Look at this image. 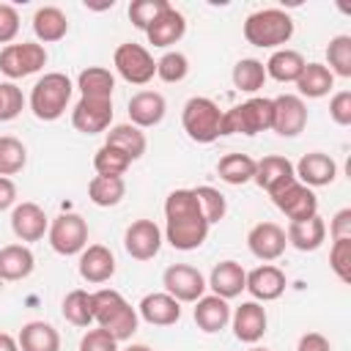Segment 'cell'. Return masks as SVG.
<instances>
[{"label":"cell","mask_w":351,"mask_h":351,"mask_svg":"<svg viewBox=\"0 0 351 351\" xmlns=\"http://www.w3.org/2000/svg\"><path fill=\"white\" fill-rule=\"evenodd\" d=\"M74 85L63 71H49L41 80H36L33 90H30V110L38 121H58L69 101H71Z\"/></svg>","instance_id":"obj_4"},{"label":"cell","mask_w":351,"mask_h":351,"mask_svg":"<svg viewBox=\"0 0 351 351\" xmlns=\"http://www.w3.org/2000/svg\"><path fill=\"white\" fill-rule=\"evenodd\" d=\"M274 206L291 219V222H302V219H310L318 214V197L310 186L299 184V181H291L288 186H282L277 195H271Z\"/></svg>","instance_id":"obj_13"},{"label":"cell","mask_w":351,"mask_h":351,"mask_svg":"<svg viewBox=\"0 0 351 351\" xmlns=\"http://www.w3.org/2000/svg\"><path fill=\"white\" fill-rule=\"evenodd\" d=\"M285 271L274 263H263V266H255L252 271H247V285L244 291H250L252 302H274L285 293Z\"/></svg>","instance_id":"obj_18"},{"label":"cell","mask_w":351,"mask_h":351,"mask_svg":"<svg viewBox=\"0 0 351 351\" xmlns=\"http://www.w3.org/2000/svg\"><path fill=\"white\" fill-rule=\"evenodd\" d=\"M247 247L250 252L263 261V263H271L277 258H282L285 247H288V239H285V228H280L277 222H258L250 228L247 233Z\"/></svg>","instance_id":"obj_15"},{"label":"cell","mask_w":351,"mask_h":351,"mask_svg":"<svg viewBox=\"0 0 351 351\" xmlns=\"http://www.w3.org/2000/svg\"><path fill=\"white\" fill-rule=\"evenodd\" d=\"M230 324H233L236 340L255 346V343L266 335L269 315H266V307H263L261 302H241V304L230 313Z\"/></svg>","instance_id":"obj_17"},{"label":"cell","mask_w":351,"mask_h":351,"mask_svg":"<svg viewBox=\"0 0 351 351\" xmlns=\"http://www.w3.org/2000/svg\"><path fill=\"white\" fill-rule=\"evenodd\" d=\"M296 351H332V343L321 332H304L296 343Z\"/></svg>","instance_id":"obj_51"},{"label":"cell","mask_w":351,"mask_h":351,"mask_svg":"<svg viewBox=\"0 0 351 351\" xmlns=\"http://www.w3.org/2000/svg\"><path fill=\"white\" fill-rule=\"evenodd\" d=\"M165 239L170 247L189 252L197 250L208 236V222L197 206L195 189H173L165 200Z\"/></svg>","instance_id":"obj_1"},{"label":"cell","mask_w":351,"mask_h":351,"mask_svg":"<svg viewBox=\"0 0 351 351\" xmlns=\"http://www.w3.org/2000/svg\"><path fill=\"white\" fill-rule=\"evenodd\" d=\"M329 269L340 282H351V239H332Z\"/></svg>","instance_id":"obj_45"},{"label":"cell","mask_w":351,"mask_h":351,"mask_svg":"<svg viewBox=\"0 0 351 351\" xmlns=\"http://www.w3.org/2000/svg\"><path fill=\"white\" fill-rule=\"evenodd\" d=\"M80 351H121V348H118V340L110 332L96 326V329H88L80 337Z\"/></svg>","instance_id":"obj_47"},{"label":"cell","mask_w":351,"mask_h":351,"mask_svg":"<svg viewBox=\"0 0 351 351\" xmlns=\"http://www.w3.org/2000/svg\"><path fill=\"white\" fill-rule=\"evenodd\" d=\"M329 236L332 239H351V208H340L329 219Z\"/></svg>","instance_id":"obj_50"},{"label":"cell","mask_w":351,"mask_h":351,"mask_svg":"<svg viewBox=\"0 0 351 351\" xmlns=\"http://www.w3.org/2000/svg\"><path fill=\"white\" fill-rule=\"evenodd\" d=\"M184 33H186V19H184V14H181L178 8H173V5H167V8L151 22V27L145 30L148 44L162 47V49L178 44V41L184 38Z\"/></svg>","instance_id":"obj_24"},{"label":"cell","mask_w":351,"mask_h":351,"mask_svg":"<svg viewBox=\"0 0 351 351\" xmlns=\"http://www.w3.org/2000/svg\"><path fill=\"white\" fill-rule=\"evenodd\" d=\"M112 66H115V71L129 85H148L156 77V60H154V55L143 44H134V41H126V44L115 47Z\"/></svg>","instance_id":"obj_8"},{"label":"cell","mask_w":351,"mask_h":351,"mask_svg":"<svg viewBox=\"0 0 351 351\" xmlns=\"http://www.w3.org/2000/svg\"><path fill=\"white\" fill-rule=\"evenodd\" d=\"M293 173H296V181L315 189V186H329L335 178H337V165L329 154L324 151H310L304 154L296 165H293Z\"/></svg>","instance_id":"obj_19"},{"label":"cell","mask_w":351,"mask_h":351,"mask_svg":"<svg viewBox=\"0 0 351 351\" xmlns=\"http://www.w3.org/2000/svg\"><path fill=\"white\" fill-rule=\"evenodd\" d=\"M123 351H154V348H148V346H143V343H132V346H126Z\"/></svg>","instance_id":"obj_54"},{"label":"cell","mask_w":351,"mask_h":351,"mask_svg":"<svg viewBox=\"0 0 351 351\" xmlns=\"http://www.w3.org/2000/svg\"><path fill=\"white\" fill-rule=\"evenodd\" d=\"M112 99H88L80 96V101L71 110V126L82 134H101L112 123Z\"/></svg>","instance_id":"obj_11"},{"label":"cell","mask_w":351,"mask_h":351,"mask_svg":"<svg viewBox=\"0 0 351 351\" xmlns=\"http://www.w3.org/2000/svg\"><path fill=\"white\" fill-rule=\"evenodd\" d=\"M107 145H112V148H118V151H123L132 162L134 159H140L143 154H145V148H148V140H145V132L143 129H137L134 123H115V126H110V132H107V140H104Z\"/></svg>","instance_id":"obj_33"},{"label":"cell","mask_w":351,"mask_h":351,"mask_svg":"<svg viewBox=\"0 0 351 351\" xmlns=\"http://www.w3.org/2000/svg\"><path fill=\"white\" fill-rule=\"evenodd\" d=\"M192 318H195L197 329L206 332V335L222 332V329L230 324V307H228V299H219V296H214V293L200 296V299L195 302Z\"/></svg>","instance_id":"obj_26"},{"label":"cell","mask_w":351,"mask_h":351,"mask_svg":"<svg viewBox=\"0 0 351 351\" xmlns=\"http://www.w3.org/2000/svg\"><path fill=\"white\" fill-rule=\"evenodd\" d=\"M329 118L337 126H351V90H337L329 101Z\"/></svg>","instance_id":"obj_49"},{"label":"cell","mask_w":351,"mask_h":351,"mask_svg":"<svg viewBox=\"0 0 351 351\" xmlns=\"http://www.w3.org/2000/svg\"><path fill=\"white\" fill-rule=\"evenodd\" d=\"M206 285H208V288L214 291V296H219V299H236V296H241V291H244V285H247V271H244V266L236 263V261H219V263L211 269Z\"/></svg>","instance_id":"obj_25"},{"label":"cell","mask_w":351,"mask_h":351,"mask_svg":"<svg viewBox=\"0 0 351 351\" xmlns=\"http://www.w3.org/2000/svg\"><path fill=\"white\" fill-rule=\"evenodd\" d=\"M25 107L22 88L16 82H0V121H14Z\"/></svg>","instance_id":"obj_46"},{"label":"cell","mask_w":351,"mask_h":351,"mask_svg":"<svg viewBox=\"0 0 351 351\" xmlns=\"http://www.w3.org/2000/svg\"><path fill=\"white\" fill-rule=\"evenodd\" d=\"M296 88H299V99H321L335 88V77L324 63H304Z\"/></svg>","instance_id":"obj_32"},{"label":"cell","mask_w":351,"mask_h":351,"mask_svg":"<svg viewBox=\"0 0 351 351\" xmlns=\"http://www.w3.org/2000/svg\"><path fill=\"white\" fill-rule=\"evenodd\" d=\"M33 33L38 44H55L69 33V16L58 5H41L33 14Z\"/></svg>","instance_id":"obj_29"},{"label":"cell","mask_w":351,"mask_h":351,"mask_svg":"<svg viewBox=\"0 0 351 351\" xmlns=\"http://www.w3.org/2000/svg\"><path fill=\"white\" fill-rule=\"evenodd\" d=\"M19 33V11L11 3H0V44H14Z\"/></svg>","instance_id":"obj_48"},{"label":"cell","mask_w":351,"mask_h":351,"mask_svg":"<svg viewBox=\"0 0 351 351\" xmlns=\"http://www.w3.org/2000/svg\"><path fill=\"white\" fill-rule=\"evenodd\" d=\"M250 351H269V348H263V346H252Z\"/></svg>","instance_id":"obj_55"},{"label":"cell","mask_w":351,"mask_h":351,"mask_svg":"<svg viewBox=\"0 0 351 351\" xmlns=\"http://www.w3.org/2000/svg\"><path fill=\"white\" fill-rule=\"evenodd\" d=\"M11 230L14 236L27 244V241H41L44 233L49 230V217L44 214V208L33 200H22L14 206L11 211Z\"/></svg>","instance_id":"obj_16"},{"label":"cell","mask_w":351,"mask_h":351,"mask_svg":"<svg viewBox=\"0 0 351 351\" xmlns=\"http://www.w3.org/2000/svg\"><path fill=\"white\" fill-rule=\"evenodd\" d=\"M47 239H49V247L58 252V255H80L85 247H88V222L74 214V211H66L60 217H55L49 222V230H47Z\"/></svg>","instance_id":"obj_9"},{"label":"cell","mask_w":351,"mask_h":351,"mask_svg":"<svg viewBox=\"0 0 351 351\" xmlns=\"http://www.w3.org/2000/svg\"><path fill=\"white\" fill-rule=\"evenodd\" d=\"M217 176L230 186L250 184L255 178V159L250 154H225L217 162Z\"/></svg>","instance_id":"obj_36"},{"label":"cell","mask_w":351,"mask_h":351,"mask_svg":"<svg viewBox=\"0 0 351 351\" xmlns=\"http://www.w3.org/2000/svg\"><path fill=\"white\" fill-rule=\"evenodd\" d=\"M274 104V121H271V132H277L280 137H296L304 132L307 126V104L304 99H299L296 93H280L271 99Z\"/></svg>","instance_id":"obj_12"},{"label":"cell","mask_w":351,"mask_h":351,"mask_svg":"<svg viewBox=\"0 0 351 351\" xmlns=\"http://www.w3.org/2000/svg\"><path fill=\"white\" fill-rule=\"evenodd\" d=\"M123 250L134 261H151L162 250V230L154 219H134L123 233Z\"/></svg>","instance_id":"obj_14"},{"label":"cell","mask_w":351,"mask_h":351,"mask_svg":"<svg viewBox=\"0 0 351 351\" xmlns=\"http://www.w3.org/2000/svg\"><path fill=\"white\" fill-rule=\"evenodd\" d=\"M93 324L110 332L118 343H123L132 340V335L137 332L140 315L137 307H132L115 288H99L93 291Z\"/></svg>","instance_id":"obj_2"},{"label":"cell","mask_w":351,"mask_h":351,"mask_svg":"<svg viewBox=\"0 0 351 351\" xmlns=\"http://www.w3.org/2000/svg\"><path fill=\"white\" fill-rule=\"evenodd\" d=\"M263 192L269 195H277L282 186H288L291 181H296V173H293V165L280 156V154H269L263 156L261 162H255V178H252Z\"/></svg>","instance_id":"obj_22"},{"label":"cell","mask_w":351,"mask_h":351,"mask_svg":"<svg viewBox=\"0 0 351 351\" xmlns=\"http://www.w3.org/2000/svg\"><path fill=\"white\" fill-rule=\"evenodd\" d=\"M129 165H132V159L123 154V151H118V148H112V145H101L99 151H96V156H93V167H96V176H118V178H123V173L129 170Z\"/></svg>","instance_id":"obj_41"},{"label":"cell","mask_w":351,"mask_h":351,"mask_svg":"<svg viewBox=\"0 0 351 351\" xmlns=\"http://www.w3.org/2000/svg\"><path fill=\"white\" fill-rule=\"evenodd\" d=\"M47 66V49L38 41H22L8 44L0 49V71L8 77V82L30 77Z\"/></svg>","instance_id":"obj_7"},{"label":"cell","mask_w":351,"mask_h":351,"mask_svg":"<svg viewBox=\"0 0 351 351\" xmlns=\"http://www.w3.org/2000/svg\"><path fill=\"white\" fill-rule=\"evenodd\" d=\"M77 88H80V93L88 96V99H112L115 77H112V71L104 69V66H88V69L80 71Z\"/></svg>","instance_id":"obj_34"},{"label":"cell","mask_w":351,"mask_h":351,"mask_svg":"<svg viewBox=\"0 0 351 351\" xmlns=\"http://www.w3.org/2000/svg\"><path fill=\"white\" fill-rule=\"evenodd\" d=\"M19 351H60V335L47 321H27L16 335Z\"/></svg>","instance_id":"obj_30"},{"label":"cell","mask_w":351,"mask_h":351,"mask_svg":"<svg viewBox=\"0 0 351 351\" xmlns=\"http://www.w3.org/2000/svg\"><path fill=\"white\" fill-rule=\"evenodd\" d=\"M126 195V181L118 176H93L88 184V200L99 208L118 206Z\"/></svg>","instance_id":"obj_37"},{"label":"cell","mask_w":351,"mask_h":351,"mask_svg":"<svg viewBox=\"0 0 351 351\" xmlns=\"http://www.w3.org/2000/svg\"><path fill=\"white\" fill-rule=\"evenodd\" d=\"M195 197H197V206L206 217L208 225H217L219 219H225V211H228V203H225V195L214 186H195Z\"/></svg>","instance_id":"obj_42"},{"label":"cell","mask_w":351,"mask_h":351,"mask_svg":"<svg viewBox=\"0 0 351 351\" xmlns=\"http://www.w3.org/2000/svg\"><path fill=\"white\" fill-rule=\"evenodd\" d=\"M285 239L299 252H315L326 241V222L318 214L310 217V219H302V222H288Z\"/></svg>","instance_id":"obj_28"},{"label":"cell","mask_w":351,"mask_h":351,"mask_svg":"<svg viewBox=\"0 0 351 351\" xmlns=\"http://www.w3.org/2000/svg\"><path fill=\"white\" fill-rule=\"evenodd\" d=\"M0 351H19V343L14 335L8 332H0Z\"/></svg>","instance_id":"obj_53"},{"label":"cell","mask_w":351,"mask_h":351,"mask_svg":"<svg viewBox=\"0 0 351 351\" xmlns=\"http://www.w3.org/2000/svg\"><path fill=\"white\" fill-rule=\"evenodd\" d=\"M16 206V184L5 176H0V211Z\"/></svg>","instance_id":"obj_52"},{"label":"cell","mask_w":351,"mask_h":351,"mask_svg":"<svg viewBox=\"0 0 351 351\" xmlns=\"http://www.w3.org/2000/svg\"><path fill=\"white\" fill-rule=\"evenodd\" d=\"M137 315L151 326H173L181 318V302H176L165 291L145 293L137 304Z\"/></svg>","instance_id":"obj_23"},{"label":"cell","mask_w":351,"mask_h":351,"mask_svg":"<svg viewBox=\"0 0 351 351\" xmlns=\"http://www.w3.org/2000/svg\"><path fill=\"white\" fill-rule=\"evenodd\" d=\"M186 74H189V58L178 49H167L156 60V77L162 82H181Z\"/></svg>","instance_id":"obj_43"},{"label":"cell","mask_w":351,"mask_h":351,"mask_svg":"<svg viewBox=\"0 0 351 351\" xmlns=\"http://www.w3.org/2000/svg\"><path fill=\"white\" fill-rule=\"evenodd\" d=\"M27 165V148L11 134H0V176H16Z\"/></svg>","instance_id":"obj_39"},{"label":"cell","mask_w":351,"mask_h":351,"mask_svg":"<svg viewBox=\"0 0 351 351\" xmlns=\"http://www.w3.org/2000/svg\"><path fill=\"white\" fill-rule=\"evenodd\" d=\"M274 121V104L266 96H252L230 110L222 112V134H247L255 137L261 132H269Z\"/></svg>","instance_id":"obj_5"},{"label":"cell","mask_w":351,"mask_h":351,"mask_svg":"<svg viewBox=\"0 0 351 351\" xmlns=\"http://www.w3.org/2000/svg\"><path fill=\"white\" fill-rule=\"evenodd\" d=\"M36 269L33 250L27 244H5L0 247V280L3 282H16L30 277Z\"/></svg>","instance_id":"obj_27"},{"label":"cell","mask_w":351,"mask_h":351,"mask_svg":"<svg viewBox=\"0 0 351 351\" xmlns=\"http://www.w3.org/2000/svg\"><path fill=\"white\" fill-rule=\"evenodd\" d=\"M293 36V19L282 8H261L244 19V38L261 49H280Z\"/></svg>","instance_id":"obj_3"},{"label":"cell","mask_w":351,"mask_h":351,"mask_svg":"<svg viewBox=\"0 0 351 351\" xmlns=\"http://www.w3.org/2000/svg\"><path fill=\"white\" fill-rule=\"evenodd\" d=\"M170 3L167 0H134V3H129V22L137 27V30H148L151 27V22L167 8Z\"/></svg>","instance_id":"obj_44"},{"label":"cell","mask_w":351,"mask_h":351,"mask_svg":"<svg viewBox=\"0 0 351 351\" xmlns=\"http://www.w3.org/2000/svg\"><path fill=\"white\" fill-rule=\"evenodd\" d=\"M162 285L165 293H170L176 302H197L200 296H206V277L200 274V269L189 266V263H173L165 269L162 274Z\"/></svg>","instance_id":"obj_10"},{"label":"cell","mask_w":351,"mask_h":351,"mask_svg":"<svg viewBox=\"0 0 351 351\" xmlns=\"http://www.w3.org/2000/svg\"><path fill=\"white\" fill-rule=\"evenodd\" d=\"M60 313H63V318H66L71 326L88 329V326L93 324V293H90V291H82V288L69 291V293L63 296Z\"/></svg>","instance_id":"obj_35"},{"label":"cell","mask_w":351,"mask_h":351,"mask_svg":"<svg viewBox=\"0 0 351 351\" xmlns=\"http://www.w3.org/2000/svg\"><path fill=\"white\" fill-rule=\"evenodd\" d=\"M181 126H184L189 140H195V143H214L217 137H222V132H219L222 110L208 96H192L184 104V110H181Z\"/></svg>","instance_id":"obj_6"},{"label":"cell","mask_w":351,"mask_h":351,"mask_svg":"<svg viewBox=\"0 0 351 351\" xmlns=\"http://www.w3.org/2000/svg\"><path fill=\"white\" fill-rule=\"evenodd\" d=\"M326 63H329L326 69L332 71V77H343V80L351 77V36L340 33V36L329 38Z\"/></svg>","instance_id":"obj_40"},{"label":"cell","mask_w":351,"mask_h":351,"mask_svg":"<svg viewBox=\"0 0 351 351\" xmlns=\"http://www.w3.org/2000/svg\"><path fill=\"white\" fill-rule=\"evenodd\" d=\"M230 80H233V85H236L241 93H258V90L263 88V82H266V69H263V63L255 60V58H241V60L233 66Z\"/></svg>","instance_id":"obj_38"},{"label":"cell","mask_w":351,"mask_h":351,"mask_svg":"<svg viewBox=\"0 0 351 351\" xmlns=\"http://www.w3.org/2000/svg\"><path fill=\"white\" fill-rule=\"evenodd\" d=\"M129 123H134L137 129H151L156 123H162L165 112H167V101L159 90H137L129 99Z\"/></svg>","instance_id":"obj_21"},{"label":"cell","mask_w":351,"mask_h":351,"mask_svg":"<svg viewBox=\"0 0 351 351\" xmlns=\"http://www.w3.org/2000/svg\"><path fill=\"white\" fill-rule=\"evenodd\" d=\"M304 63L307 60L302 58V52L282 47V49L271 52V58L263 63V69H266V77H271L277 82H296L302 69H304Z\"/></svg>","instance_id":"obj_31"},{"label":"cell","mask_w":351,"mask_h":351,"mask_svg":"<svg viewBox=\"0 0 351 351\" xmlns=\"http://www.w3.org/2000/svg\"><path fill=\"white\" fill-rule=\"evenodd\" d=\"M80 277L90 285H101L107 280H112L115 274V255L110 247L104 244H88L82 252H80Z\"/></svg>","instance_id":"obj_20"}]
</instances>
